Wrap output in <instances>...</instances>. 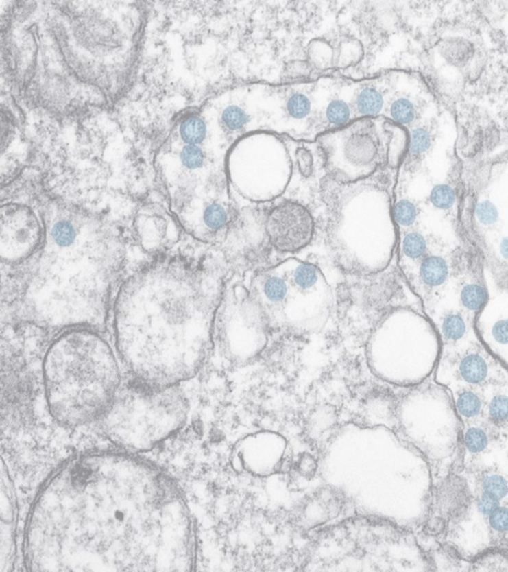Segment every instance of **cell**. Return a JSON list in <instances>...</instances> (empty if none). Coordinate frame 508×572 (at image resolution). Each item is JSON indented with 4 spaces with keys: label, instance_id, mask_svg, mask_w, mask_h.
I'll list each match as a JSON object with an SVG mask.
<instances>
[{
    "label": "cell",
    "instance_id": "6da1fadb",
    "mask_svg": "<svg viewBox=\"0 0 508 572\" xmlns=\"http://www.w3.org/2000/svg\"><path fill=\"white\" fill-rule=\"evenodd\" d=\"M36 571H188L194 531L174 483L130 456L70 461L38 498L28 527Z\"/></svg>",
    "mask_w": 508,
    "mask_h": 572
},
{
    "label": "cell",
    "instance_id": "7a4b0ae2",
    "mask_svg": "<svg viewBox=\"0 0 508 572\" xmlns=\"http://www.w3.org/2000/svg\"><path fill=\"white\" fill-rule=\"evenodd\" d=\"M221 268L160 259L121 285L113 325L121 359L141 385L176 387L199 371L226 290Z\"/></svg>",
    "mask_w": 508,
    "mask_h": 572
},
{
    "label": "cell",
    "instance_id": "3957f363",
    "mask_svg": "<svg viewBox=\"0 0 508 572\" xmlns=\"http://www.w3.org/2000/svg\"><path fill=\"white\" fill-rule=\"evenodd\" d=\"M36 254L22 292L24 319L58 331L106 325L123 265L117 237L97 222L58 211Z\"/></svg>",
    "mask_w": 508,
    "mask_h": 572
},
{
    "label": "cell",
    "instance_id": "277c9868",
    "mask_svg": "<svg viewBox=\"0 0 508 572\" xmlns=\"http://www.w3.org/2000/svg\"><path fill=\"white\" fill-rule=\"evenodd\" d=\"M44 387L58 422L79 427L101 420L121 389V372L110 345L95 330L64 331L43 363Z\"/></svg>",
    "mask_w": 508,
    "mask_h": 572
},
{
    "label": "cell",
    "instance_id": "5b68a950",
    "mask_svg": "<svg viewBox=\"0 0 508 572\" xmlns=\"http://www.w3.org/2000/svg\"><path fill=\"white\" fill-rule=\"evenodd\" d=\"M248 289L270 328L295 333L322 331L334 305L332 289L320 268L296 258L257 272Z\"/></svg>",
    "mask_w": 508,
    "mask_h": 572
},
{
    "label": "cell",
    "instance_id": "8992f818",
    "mask_svg": "<svg viewBox=\"0 0 508 572\" xmlns=\"http://www.w3.org/2000/svg\"><path fill=\"white\" fill-rule=\"evenodd\" d=\"M397 525L358 516L324 529L311 545L306 571H399L404 543Z\"/></svg>",
    "mask_w": 508,
    "mask_h": 572
},
{
    "label": "cell",
    "instance_id": "52a82bcc",
    "mask_svg": "<svg viewBox=\"0 0 508 572\" xmlns=\"http://www.w3.org/2000/svg\"><path fill=\"white\" fill-rule=\"evenodd\" d=\"M188 405L176 387H139L119 392L101 421L113 442L132 450H149L181 429Z\"/></svg>",
    "mask_w": 508,
    "mask_h": 572
},
{
    "label": "cell",
    "instance_id": "ba28073f",
    "mask_svg": "<svg viewBox=\"0 0 508 572\" xmlns=\"http://www.w3.org/2000/svg\"><path fill=\"white\" fill-rule=\"evenodd\" d=\"M318 141L330 174L346 184L396 163L402 148L397 126L380 117L358 119L321 135Z\"/></svg>",
    "mask_w": 508,
    "mask_h": 572
},
{
    "label": "cell",
    "instance_id": "9c48e42d",
    "mask_svg": "<svg viewBox=\"0 0 508 572\" xmlns=\"http://www.w3.org/2000/svg\"><path fill=\"white\" fill-rule=\"evenodd\" d=\"M270 326L250 289L234 285L225 290L215 322L221 353L230 362L247 365L263 353Z\"/></svg>",
    "mask_w": 508,
    "mask_h": 572
},
{
    "label": "cell",
    "instance_id": "30bf717a",
    "mask_svg": "<svg viewBox=\"0 0 508 572\" xmlns=\"http://www.w3.org/2000/svg\"><path fill=\"white\" fill-rule=\"evenodd\" d=\"M268 243L280 252H296L307 247L314 235L315 224L307 208L286 201L273 208L264 224Z\"/></svg>",
    "mask_w": 508,
    "mask_h": 572
},
{
    "label": "cell",
    "instance_id": "8fae6325",
    "mask_svg": "<svg viewBox=\"0 0 508 572\" xmlns=\"http://www.w3.org/2000/svg\"><path fill=\"white\" fill-rule=\"evenodd\" d=\"M287 441L274 431H259L239 440L232 451V462L237 471L255 477H268L282 469Z\"/></svg>",
    "mask_w": 508,
    "mask_h": 572
},
{
    "label": "cell",
    "instance_id": "7c38bea8",
    "mask_svg": "<svg viewBox=\"0 0 508 572\" xmlns=\"http://www.w3.org/2000/svg\"><path fill=\"white\" fill-rule=\"evenodd\" d=\"M45 232L30 210L24 207L2 209L0 256L8 265H17L36 254L43 243Z\"/></svg>",
    "mask_w": 508,
    "mask_h": 572
},
{
    "label": "cell",
    "instance_id": "4fadbf2b",
    "mask_svg": "<svg viewBox=\"0 0 508 572\" xmlns=\"http://www.w3.org/2000/svg\"><path fill=\"white\" fill-rule=\"evenodd\" d=\"M472 503L471 489L463 477L452 474L441 483L430 508V529L442 533L452 524L461 522L469 514Z\"/></svg>",
    "mask_w": 508,
    "mask_h": 572
},
{
    "label": "cell",
    "instance_id": "5bb4252c",
    "mask_svg": "<svg viewBox=\"0 0 508 572\" xmlns=\"http://www.w3.org/2000/svg\"><path fill=\"white\" fill-rule=\"evenodd\" d=\"M449 274L447 261L440 256H429L421 261L418 276L421 283L428 287L443 285Z\"/></svg>",
    "mask_w": 508,
    "mask_h": 572
},
{
    "label": "cell",
    "instance_id": "9a60e30c",
    "mask_svg": "<svg viewBox=\"0 0 508 572\" xmlns=\"http://www.w3.org/2000/svg\"><path fill=\"white\" fill-rule=\"evenodd\" d=\"M460 374L471 385H481L489 376V366L481 355L471 353L461 360Z\"/></svg>",
    "mask_w": 508,
    "mask_h": 572
},
{
    "label": "cell",
    "instance_id": "2e32d148",
    "mask_svg": "<svg viewBox=\"0 0 508 572\" xmlns=\"http://www.w3.org/2000/svg\"><path fill=\"white\" fill-rule=\"evenodd\" d=\"M356 108L365 117H376L383 108V97L374 88H365L359 93L356 102Z\"/></svg>",
    "mask_w": 508,
    "mask_h": 572
},
{
    "label": "cell",
    "instance_id": "e0dca14e",
    "mask_svg": "<svg viewBox=\"0 0 508 572\" xmlns=\"http://www.w3.org/2000/svg\"><path fill=\"white\" fill-rule=\"evenodd\" d=\"M180 134L188 145H196L205 139L207 128L203 119L198 117H190L181 124Z\"/></svg>",
    "mask_w": 508,
    "mask_h": 572
},
{
    "label": "cell",
    "instance_id": "ac0fdd59",
    "mask_svg": "<svg viewBox=\"0 0 508 572\" xmlns=\"http://www.w3.org/2000/svg\"><path fill=\"white\" fill-rule=\"evenodd\" d=\"M487 301V294L483 286L472 283L465 285L461 292V302L465 309L472 313L480 311Z\"/></svg>",
    "mask_w": 508,
    "mask_h": 572
},
{
    "label": "cell",
    "instance_id": "d6986e66",
    "mask_svg": "<svg viewBox=\"0 0 508 572\" xmlns=\"http://www.w3.org/2000/svg\"><path fill=\"white\" fill-rule=\"evenodd\" d=\"M457 409L463 418H474L483 412V401L472 391H463L458 394Z\"/></svg>",
    "mask_w": 508,
    "mask_h": 572
},
{
    "label": "cell",
    "instance_id": "ffe728a7",
    "mask_svg": "<svg viewBox=\"0 0 508 572\" xmlns=\"http://www.w3.org/2000/svg\"><path fill=\"white\" fill-rule=\"evenodd\" d=\"M418 209L413 202L408 199L397 201L394 208V219L398 227L409 229L416 223Z\"/></svg>",
    "mask_w": 508,
    "mask_h": 572
},
{
    "label": "cell",
    "instance_id": "44dd1931",
    "mask_svg": "<svg viewBox=\"0 0 508 572\" xmlns=\"http://www.w3.org/2000/svg\"><path fill=\"white\" fill-rule=\"evenodd\" d=\"M441 332L446 340L456 342L467 333V324L460 314H447L441 324Z\"/></svg>",
    "mask_w": 508,
    "mask_h": 572
},
{
    "label": "cell",
    "instance_id": "7402d4cb",
    "mask_svg": "<svg viewBox=\"0 0 508 572\" xmlns=\"http://www.w3.org/2000/svg\"><path fill=\"white\" fill-rule=\"evenodd\" d=\"M490 422L498 429L508 431V398L503 394L494 396L489 407Z\"/></svg>",
    "mask_w": 508,
    "mask_h": 572
},
{
    "label": "cell",
    "instance_id": "603a6c76",
    "mask_svg": "<svg viewBox=\"0 0 508 572\" xmlns=\"http://www.w3.org/2000/svg\"><path fill=\"white\" fill-rule=\"evenodd\" d=\"M481 491L500 501L508 494L507 480L498 474H485L481 478Z\"/></svg>",
    "mask_w": 508,
    "mask_h": 572
},
{
    "label": "cell",
    "instance_id": "cb8c5ba5",
    "mask_svg": "<svg viewBox=\"0 0 508 572\" xmlns=\"http://www.w3.org/2000/svg\"><path fill=\"white\" fill-rule=\"evenodd\" d=\"M429 200L437 209L449 210L456 202V192L447 184H439L430 193Z\"/></svg>",
    "mask_w": 508,
    "mask_h": 572
},
{
    "label": "cell",
    "instance_id": "d4e9b609",
    "mask_svg": "<svg viewBox=\"0 0 508 572\" xmlns=\"http://www.w3.org/2000/svg\"><path fill=\"white\" fill-rule=\"evenodd\" d=\"M390 115L396 123L410 124L414 121L416 114L413 104L407 99H398L390 108Z\"/></svg>",
    "mask_w": 508,
    "mask_h": 572
},
{
    "label": "cell",
    "instance_id": "484cf974",
    "mask_svg": "<svg viewBox=\"0 0 508 572\" xmlns=\"http://www.w3.org/2000/svg\"><path fill=\"white\" fill-rule=\"evenodd\" d=\"M489 436L480 427L468 429L465 433V445L472 453H481L489 446Z\"/></svg>",
    "mask_w": 508,
    "mask_h": 572
},
{
    "label": "cell",
    "instance_id": "4316f807",
    "mask_svg": "<svg viewBox=\"0 0 508 572\" xmlns=\"http://www.w3.org/2000/svg\"><path fill=\"white\" fill-rule=\"evenodd\" d=\"M474 571H508V554L492 553L481 556Z\"/></svg>",
    "mask_w": 508,
    "mask_h": 572
},
{
    "label": "cell",
    "instance_id": "83f0119b",
    "mask_svg": "<svg viewBox=\"0 0 508 572\" xmlns=\"http://www.w3.org/2000/svg\"><path fill=\"white\" fill-rule=\"evenodd\" d=\"M221 119L226 128L232 132L241 130L248 123V115L245 110L237 106L226 108Z\"/></svg>",
    "mask_w": 508,
    "mask_h": 572
},
{
    "label": "cell",
    "instance_id": "f1b7e54d",
    "mask_svg": "<svg viewBox=\"0 0 508 572\" xmlns=\"http://www.w3.org/2000/svg\"><path fill=\"white\" fill-rule=\"evenodd\" d=\"M328 121L336 126H345L350 117V108L341 101H332L327 108Z\"/></svg>",
    "mask_w": 508,
    "mask_h": 572
},
{
    "label": "cell",
    "instance_id": "f546056e",
    "mask_svg": "<svg viewBox=\"0 0 508 572\" xmlns=\"http://www.w3.org/2000/svg\"><path fill=\"white\" fill-rule=\"evenodd\" d=\"M431 146V136L425 128H418L410 134L409 152L414 155L422 154Z\"/></svg>",
    "mask_w": 508,
    "mask_h": 572
},
{
    "label": "cell",
    "instance_id": "4dcf8cb0",
    "mask_svg": "<svg viewBox=\"0 0 508 572\" xmlns=\"http://www.w3.org/2000/svg\"><path fill=\"white\" fill-rule=\"evenodd\" d=\"M181 160L183 165L190 170H197L203 167L205 163V156L201 148L196 145H187L183 148L181 153Z\"/></svg>",
    "mask_w": 508,
    "mask_h": 572
},
{
    "label": "cell",
    "instance_id": "1f68e13d",
    "mask_svg": "<svg viewBox=\"0 0 508 572\" xmlns=\"http://www.w3.org/2000/svg\"><path fill=\"white\" fill-rule=\"evenodd\" d=\"M287 110L294 119H304L310 114L311 103L305 95H293L287 102Z\"/></svg>",
    "mask_w": 508,
    "mask_h": 572
},
{
    "label": "cell",
    "instance_id": "d6a6232c",
    "mask_svg": "<svg viewBox=\"0 0 508 572\" xmlns=\"http://www.w3.org/2000/svg\"><path fill=\"white\" fill-rule=\"evenodd\" d=\"M490 529L496 536L508 533V508L498 505L489 516Z\"/></svg>",
    "mask_w": 508,
    "mask_h": 572
},
{
    "label": "cell",
    "instance_id": "836d02e7",
    "mask_svg": "<svg viewBox=\"0 0 508 572\" xmlns=\"http://www.w3.org/2000/svg\"><path fill=\"white\" fill-rule=\"evenodd\" d=\"M476 218L483 225L492 226L498 221V211L489 200L481 201L476 207Z\"/></svg>",
    "mask_w": 508,
    "mask_h": 572
},
{
    "label": "cell",
    "instance_id": "e575fe53",
    "mask_svg": "<svg viewBox=\"0 0 508 572\" xmlns=\"http://www.w3.org/2000/svg\"><path fill=\"white\" fill-rule=\"evenodd\" d=\"M476 505H478L479 512L481 515L487 516V518L498 505H500L498 499L483 491H481L480 495L478 497Z\"/></svg>",
    "mask_w": 508,
    "mask_h": 572
},
{
    "label": "cell",
    "instance_id": "d590c367",
    "mask_svg": "<svg viewBox=\"0 0 508 572\" xmlns=\"http://www.w3.org/2000/svg\"><path fill=\"white\" fill-rule=\"evenodd\" d=\"M297 163L299 170L304 177H309L313 173V157L309 150L306 148H299L297 150Z\"/></svg>",
    "mask_w": 508,
    "mask_h": 572
},
{
    "label": "cell",
    "instance_id": "8d00e7d4",
    "mask_svg": "<svg viewBox=\"0 0 508 572\" xmlns=\"http://www.w3.org/2000/svg\"><path fill=\"white\" fill-rule=\"evenodd\" d=\"M496 340L501 343H508V321H501L494 330Z\"/></svg>",
    "mask_w": 508,
    "mask_h": 572
},
{
    "label": "cell",
    "instance_id": "74e56055",
    "mask_svg": "<svg viewBox=\"0 0 508 572\" xmlns=\"http://www.w3.org/2000/svg\"><path fill=\"white\" fill-rule=\"evenodd\" d=\"M501 254L505 259H508V238L503 239L501 243Z\"/></svg>",
    "mask_w": 508,
    "mask_h": 572
}]
</instances>
